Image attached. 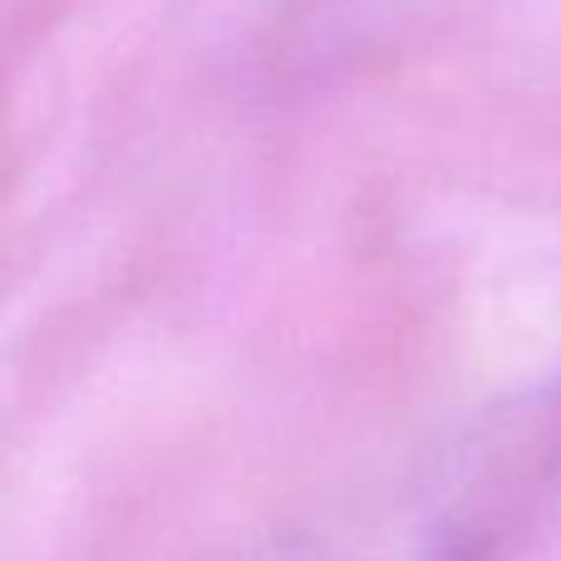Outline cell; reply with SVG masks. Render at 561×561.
Instances as JSON below:
<instances>
[{
  "label": "cell",
  "instance_id": "6da1fadb",
  "mask_svg": "<svg viewBox=\"0 0 561 561\" xmlns=\"http://www.w3.org/2000/svg\"><path fill=\"white\" fill-rule=\"evenodd\" d=\"M561 478V385L256 561H483Z\"/></svg>",
  "mask_w": 561,
  "mask_h": 561
}]
</instances>
